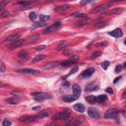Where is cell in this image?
<instances>
[{
  "label": "cell",
  "mask_w": 126,
  "mask_h": 126,
  "mask_svg": "<svg viewBox=\"0 0 126 126\" xmlns=\"http://www.w3.org/2000/svg\"><path fill=\"white\" fill-rule=\"evenodd\" d=\"M122 69H123V66L119 64L116 66L115 69V72L116 73H119L120 72H121Z\"/></svg>",
  "instance_id": "38"
},
{
  "label": "cell",
  "mask_w": 126,
  "mask_h": 126,
  "mask_svg": "<svg viewBox=\"0 0 126 126\" xmlns=\"http://www.w3.org/2000/svg\"><path fill=\"white\" fill-rule=\"evenodd\" d=\"M0 71H1V72H4L5 71V66L2 63L1 64V67H0Z\"/></svg>",
  "instance_id": "49"
},
{
  "label": "cell",
  "mask_w": 126,
  "mask_h": 126,
  "mask_svg": "<svg viewBox=\"0 0 126 126\" xmlns=\"http://www.w3.org/2000/svg\"><path fill=\"white\" fill-rule=\"evenodd\" d=\"M110 65V63L108 61H104L101 63L102 67L105 71H106L107 69L108 66Z\"/></svg>",
  "instance_id": "37"
},
{
  "label": "cell",
  "mask_w": 126,
  "mask_h": 126,
  "mask_svg": "<svg viewBox=\"0 0 126 126\" xmlns=\"http://www.w3.org/2000/svg\"><path fill=\"white\" fill-rule=\"evenodd\" d=\"M84 121V118L82 116H79L76 118L72 124L70 125L73 126H77L82 123Z\"/></svg>",
  "instance_id": "24"
},
{
  "label": "cell",
  "mask_w": 126,
  "mask_h": 126,
  "mask_svg": "<svg viewBox=\"0 0 126 126\" xmlns=\"http://www.w3.org/2000/svg\"><path fill=\"white\" fill-rule=\"evenodd\" d=\"M29 17L32 21H35L38 17V15L35 11H32L29 13Z\"/></svg>",
  "instance_id": "32"
},
{
  "label": "cell",
  "mask_w": 126,
  "mask_h": 126,
  "mask_svg": "<svg viewBox=\"0 0 126 126\" xmlns=\"http://www.w3.org/2000/svg\"><path fill=\"white\" fill-rule=\"evenodd\" d=\"M21 102V99L18 98H11L6 99V103L10 104H17Z\"/></svg>",
  "instance_id": "18"
},
{
  "label": "cell",
  "mask_w": 126,
  "mask_h": 126,
  "mask_svg": "<svg viewBox=\"0 0 126 126\" xmlns=\"http://www.w3.org/2000/svg\"><path fill=\"white\" fill-rule=\"evenodd\" d=\"M111 6L110 5H100L97 7H96L95 9H94L93 11H92L91 13V14H96L98 13L99 12L101 11H104L107 9H108Z\"/></svg>",
  "instance_id": "9"
},
{
  "label": "cell",
  "mask_w": 126,
  "mask_h": 126,
  "mask_svg": "<svg viewBox=\"0 0 126 126\" xmlns=\"http://www.w3.org/2000/svg\"><path fill=\"white\" fill-rule=\"evenodd\" d=\"M10 15V13L9 11H4L1 12V17H6Z\"/></svg>",
  "instance_id": "42"
},
{
  "label": "cell",
  "mask_w": 126,
  "mask_h": 126,
  "mask_svg": "<svg viewBox=\"0 0 126 126\" xmlns=\"http://www.w3.org/2000/svg\"><path fill=\"white\" fill-rule=\"evenodd\" d=\"M79 70V68H78V67H75V68H73L70 71V72L68 73V75H66V77H69L71 76V75L74 74V73H77Z\"/></svg>",
  "instance_id": "35"
},
{
  "label": "cell",
  "mask_w": 126,
  "mask_h": 126,
  "mask_svg": "<svg viewBox=\"0 0 126 126\" xmlns=\"http://www.w3.org/2000/svg\"><path fill=\"white\" fill-rule=\"evenodd\" d=\"M38 118L39 119H43L45 118V117H47L48 116V113L47 112L45 111H40L37 116Z\"/></svg>",
  "instance_id": "29"
},
{
  "label": "cell",
  "mask_w": 126,
  "mask_h": 126,
  "mask_svg": "<svg viewBox=\"0 0 126 126\" xmlns=\"http://www.w3.org/2000/svg\"><path fill=\"white\" fill-rule=\"evenodd\" d=\"M71 113V110L69 108H67L62 112H58L54 114L52 117V119L55 121L59 120H62L63 121H64L66 118H68L69 116H70Z\"/></svg>",
  "instance_id": "2"
},
{
  "label": "cell",
  "mask_w": 126,
  "mask_h": 126,
  "mask_svg": "<svg viewBox=\"0 0 126 126\" xmlns=\"http://www.w3.org/2000/svg\"><path fill=\"white\" fill-rule=\"evenodd\" d=\"M108 44V43L106 41H103V42H100V43H97L96 45L95 46L96 47H100V46H107Z\"/></svg>",
  "instance_id": "39"
},
{
  "label": "cell",
  "mask_w": 126,
  "mask_h": 126,
  "mask_svg": "<svg viewBox=\"0 0 126 126\" xmlns=\"http://www.w3.org/2000/svg\"><path fill=\"white\" fill-rule=\"evenodd\" d=\"M125 94H126V92H125L124 93V94H123V96H124V97H123V98H125V96H126V95H125Z\"/></svg>",
  "instance_id": "52"
},
{
  "label": "cell",
  "mask_w": 126,
  "mask_h": 126,
  "mask_svg": "<svg viewBox=\"0 0 126 126\" xmlns=\"http://www.w3.org/2000/svg\"><path fill=\"white\" fill-rule=\"evenodd\" d=\"M107 33L110 36L116 38H121L123 36V33L122 30L119 28H116L114 30L111 32H109Z\"/></svg>",
  "instance_id": "7"
},
{
  "label": "cell",
  "mask_w": 126,
  "mask_h": 126,
  "mask_svg": "<svg viewBox=\"0 0 126 126\" xmlns=\"http://www.w3.org/2000/svg\"><path fill=\"white\" fill-rule=\"evenodd\" d=\"M122 78V77H121V76H120V77H116V78L114 79V81H113V83H114V84L116 83H117V82H118L119 80H120Z\"/></svg>",
  "instance_id": "50"
},
{
  "label": "cell",
  "mask_w": 126,
  "mask_h": 126,
  "mask_svg": "<svg viewBox=\"0 0 126 126\" xmlns=\"http://www.w3.org/2000/svg\"><path fill=\"white\" fill-rule=\"evenodd\" d=\"M68 45H69V43L67 41H62L57 45L56 47V50H57V51H58V50H60L63 49L64 48H65V47H66V46H68Z\"/></svg>",
  "instance_id": "26"
},
{
  "label": "cell",
  "mask_w": 126,
  "mask_h": 126,
  "mask_svg": "<svg viewBox=\"0 0 126 126\" xmlns=\"http://www.w3.org/2000/svg\"><path fill=\"white\" fill-rule=\"evenodd\" d=\"M46 25V24L41 23L40 22H36L34 24H33L30 27L31 30H33L34 29L37 28L38 27H44Z\"/></svg>",
  "instance_id": "23"
},
{
  "label": "cell",
  "mask_w": 126,
  "mask_h": 126,
  "mask_svg": "<svg viewBox=\"0 0 126 126\" xmlns=\"http://www.w3.org/2000/svg\"><path fill=\"white\" fill-rule=\"evenodd\" d=\"M99 89V86L96 85L94 83H91L88 84L85 90L86 91L92 92V91H97Z\"/></svg>",
  "instance_id": "16"
},
{
  "label": "cell",
  "mask_w": 126,
  "mask_h": 126,
  "mask_svg": "<svg viewBox=\"0 0 126 126\" xmlns=\"http://www.w3.org/2000/svg\"><path fill=\"white\" fill-rule=\"evenodd\" d=\"M39 37V35L38 34H36L31 36L30 37H29L27 40H26V43H31L32 42L36 40L37 39H38Z\"/></svg>",
  "instance_id": "27"
},
{
  "label": "cell",
  "mask_w": 126,
  "mask_h": 126,
  "mask_svg": "<svg viewBox=\"0 0 126 126\" xmlns=\"http://www.w3.org/2000/svg\"><path fill=\"white\" fill-rule=\"evenodd\" d=\"M17 4L21 5H24V6H26L30 5V3L28 1H18L16 3Z\"/></svg>",
  "instance_id": "41"
},
{
  "label": "cell",
  "mask_w": 126,
  "mask_h": 126,
  "mask_svg": "<svg viewBox=\"0 0 126 126\" xmlns=\"http://www.w3.org/2000/svg\"><path fill=\"white\" fill-rule=\"evenodd\" d=\"M105 92H107V93H108L110 94H113L114 93L113 90L112 89V88H111L110 87L107 88L105 89Z\"/></svg>",
  "instance_id": "46"
},
{
  "label": "cell",
  "mask_w": 126,
  "mask_h": 126,
  "mask_svg": "<svg viewBox=\"0 0 126 126\" xmlns=\"http://www.w3.org/2000/svg\"><path fill=\"white\" fill-rule=\"evenodd\" d=\"M62 85L63 87H66V88H68L70 86V84L69 82H67V81H65L62 84Z\"/></svg>",
  "instance_id": "48"
},
{
  "label": "cell",
  "mask_w": 126,
  "mask_h": 126,
  "mask_svg": "<svg viewBox=\"0 0 126 126\" xmlns=\"http://www.w3.org/2000/svg\"><path fill=\"white\" fill-rule=\"evenodd\" d=\"M125 64H126V63L125 62V63H124V67L125 68Z\"/></svg>",
  "instance_id": "53"
},
{
  "label": "cell",
  "mask_w": 126,
  "mask_h": 126,
  "mask_svg": "<svg viewBox=\"0 0 126 126\" xmlns=\"http://www.w3.org/2000/svg\"><path fill=\"white\" fill-rule=\"evenodd\" d=\"M87 113L91 118L97 120L99 118V110L96 107H90L88 109Z\"/></svg>",
  "instance_id": "4"
},
{
  "label": "cell",
  "mask_w": 126,
  "mask_h": 126,
  "mask_svg": "<svg viewBox=\"0 0 126 126\" xmlns=\"http://www.w3.org/2000/svg\"><path fill=\"white\" fill-rule=\"evenodd\" d=\"M50 18L49 15H44V14H40L39 15V19L40 20V21L42 22H45L47 21Z\"/></svg>",
  "instance_id": "34"
},
{
  "label": "cell",
  "mask_w": 126,
  "mask_h": 126,
  "mask_svg": "<svg viewBox=\"0 0 126 126\" xmlns=\"http://www.w3.org/2000/svg\"><path fill=\"white\" fill-rule=\"evenodd\" d=\"M79 58L78 55H74L71 57L68 60H64L62 61L60 65L63 66H68L74 64L76 62Z\"/></svg>",
  "instance_id": "6"
},
{
  "label": "cell",
  "mask_w": 126,
  "mask_h": 126,
  "mask_svg": "<svg viewBox=\"0 0 126 126\" xmlns=\"http://www.w3.org/2000/svg\"><path fill=\"white\" fill-rule=\"evenodd\" d=\"M72 52V50L71 49H68V50H66L65 51H64L63 53V54L64 55H70L71 53Z\"/></svg>",
  "instance_id": "45"
},
{
  "label": "cell",
  "mask_w": 126,
  "mask_h": 126,
  "mask_svg": "<svg viewBox=\"0 0 126 126\" xmlns=\"http://www.w3.org/2000/svg\"><path fill=\"white\" fill-rule=\"evenodd\" d=\"M108 24L107 21H100L98 23H97L95 24L94 26L96 27H104L106 26V25Z\"/></svg>",
  "instance_id": "31"
},
{
  "label": "cell",
  "mask_w": 126,
  "mask_h": 126,
  "mask_svg": "<svg viewBox=\"0 0 126 126\" xmlns=\"http://www.w3.org/2000/svg\"><path fill=\"white\" fill-rule=\"evenodd\" d=\"M11 124H12V123L8 120H7V119H5L4 120L3 123V125L4 126H10L11 125Z\"/></svg>",
  "instance_id": "43"
},
{
  "label": "cell",
  "mask_w": 126,
  "mask_h": 126,
  "mask_svg": "<svg viewBox=\"0 0 126 126\" xmlns=\"http://www.w3.org/2000/svg\"><path fill=\"white\" fill-rule=\"evenodd\" d=\"M28 56V53L26 50H21L18 53V56L20 58H26Z\"/></svg>",
  "instance_id": "33"
},
{
  "label": "cell",
  "mask_w": 126,
  "mask_h": 126,
  "mask_svg": "<svg viewBox=\"0 0 126 126\" xmlns=\"http://www.w3.org/2000/svg\"><path fill=\"white\" fill-rule=\"evenodd\" d=\"M87 15L84 14V13H80V12H77V13H75L74 14H73L72 15H71V17H74V18H84V17H86Z\"/></svg>",
  "instance_id": "30"
},
{
  "label": "cell",
  "mask_w": 126,
  "mask_h": 126,
  "mask_svg": "<svg viewBox=\"0 0 126 126\" xmlns=\"http://www.w3.org/2000/svg\"><path fill=\"white\" fill-rule=\"evenodd\" d=\"M15 71L24 74H28L31 75H37L40 73V71L38 70H33L31 69H23L21 70H17Z\"/></svg>",
  "instance_id": "8"
},
{
  "label": "cell",
  "mask_w": 126,
  "mask_h": 126,
  "mask_svg": "<svg viewBox=\"0 0 126 126\" xmlns=\"http://www.w3.org/2000/svg\"><path fill=\"white\" fill-rule=\"evenodd\" d=\"M25 43H26V39H22L16 41L14 42V43L11 44L9 46H8V48L9 49H11V50L15 49L16 48H17L18 47L22 45V44H23Z\"/></svg>",
  "instance_id": "11"
},
{
  "label": "cell",
  "mask_w": 126,
  "mask_h": 126,
  "mask_svg": "<svg viewBox=\"0 0 126 126\" xmlns=\"http://www.w3.org/2000/svg\"><path fill=\"white\" fill-rule=\"evenodd\" d=\"M72 90L73 94L78 98L80 97L81 93V89L80 86L77 84H74L72 85Z\"/></svg>",
  "instance_id": "12"
},
{
  "label": "cell",
  "mask_w": 126,
  "mask_h": 126,
  "mask_svg": "<svg viewBox=\"0 0 126 126\" xmlns=\"http://www.w3.org/2000/svg\"><path fill=\"white\" fill-rule=\"evenodd\" d=\"M91 19L90 18H87L86 19L78 21V22H77L76 24H75L74 26L77 27L84 26V25L88 24L91 21Z\"/></svg>",
  "instance_id": "20"
},
{
  "label": "cell",
  "mask_w": 126,
  "mask_h": 126,
  "mask_svg": "<svg viewBox=\"0 0 126 126\" xmlns=\"http://www.w3.org/2000/svg\"><path fill=\"white\" fill-rule=\"evenodd\" d=\"M40 107H41V106H35V107H33V108H32V110H39V108H40Z\"/></svg>",
  "instance_id": "51"
},
{
  "label": "cell",
  "mask_w": 126,
  "mask_h": 126,
  "mask_svg": "<svg viewBox=\"0 0 126 126\" xmlns=\"http://www.w3.org/2000/svg\"><path fill=\"white\" fill-rule=\"evenodd\" d=\"M86 101L91 104H95L97 103V97L95 96H89L85 98Z\"/></svg>",
  "instance_id": "22"
},
{
  "label": "cell",
  "mask_w": 126,
  "mask_h": 126,
  "mask_svg": "<svg viewBox=\"0 0 126 126\" xmlns=\"http://www.w3.org/2000/svg\"><path fill=\"white\" fill-rule=\"evenodd\" d=\"M119 111L115 108H110L104 113V117L106 119H114L118 118Z\"/></svg>",
  "instance_id": "3"
},
{
  "label": "cell",
  "mask_w": 126,
  "mask_h": 126,
  "mask_svg": "<svg viewBox=\"0 0 126 126\" xmlns=\"http://www.w3.org/2000/svg\"><path fill=\"white\" fill-rule=\"evenodd\" d=\"M38 118L37 116H24L21 117L19 119V121L21 122H31L36 120Z\"/></svg>",
  "instance_id": "13"
},
{
  "label": "cell",
  "mask_w": 126,
  "mask_h": 126,
  "mask_svg": "<svg viewBox=\"0 0 126 126\" xmlns=\"http://www.w3.org/2000/svg\"><path fill=\"white\" fill-rule=\"evenodd\" d=\"M107 99V96L106 95L103 94L97 97V102L99 104L104 103Z\"/></svg>",
  "instance_id": "21"
},
{
  "label": "cell",
  "mask_w": 126,
  "mask_h": 126,
  "mask_svg": "<svg viewBox=\"0 0 126 126\" xmlns=\"http://www.w3.org/2000/svg\"><path fill=\"white\" fill-rule=\"evenodd\" d=\"M74 110L79 113H83L85 111V106L81 103H77L73 105Z\"/></svg>",
  "instance_id": "15"
},
{
  "label": "cell",
  "mask_w": 126,
  "mask_h": 126,
  "mask_svg": "<svg viewBox=\"0 0 126 126\" xmlns=\"http://www.w3.org/2000/svg\"><path fill=\"white\" fill-rule=\"evenodd\" d=\"M21 36V35L20 33H15V34H13L12 35H11L8 36L5 39V41H11L12 40H14L15 39H18Z\"/></svg>",
  "instance_id": "25"
},
{
  "label": "cell",
  "mask_w": 126,
  "mask_h": 126,
  "mask_svg": "<svg viewBox=\"0 0 126 126\" xmlns=\"http://www.w3.org/2000/svg\"><path fill=\"white\" fill-rule=\"evenodd\" d=\"M59 62L58 61H53V62H50L48 64H47L46 65H45L43 67V68L44 70H45L53 69L55 68L56 66H57L59 65Z\"/></svg>",
  "instance_id": "17"
},
{
  "label": "cell",
  "mask_w": 126,
  "mask_h": 126,
  "mask_svg": "<svg viewBox=\"0 0 126 126\" xmlns=\"http://www.w3.org/2000/svg\"><path fill=\"white\" fill-rule=\"evenodd\" d=\"M46 47V46L45 45H41L39 46H38L36 47V49L37 51H41V50H43Z\"/></svg>",
  "instance_id": "44"
},
{
  "label": "cell",
  "mask_w": 126,
  "mask_h": 126,
  "mask_svg": "<svg viewBox=\"0 0 126 126\" xmlns=\"http://www.w3.org/2000/svg\"><path fill=\"white\" fill-rule=\"evenodd\" d=\"M11 2V1H3L1 2V3H0V7L2 8V6L5 5H6L7 4H8V3H10Z\"/></svg>",
  "instance_id": "47"
},
{
  "label": "cell",
  "mask_w": 126,
  "mask_h": 126,
  "mask_svg": "<svg viewBox=\"0 0 126 126\" xmlns=\"http://www.w3.org/2000/svg\"><path fill=\"white\" fill-rule=\"evenodd\" d=\"M78 98L74 96V95H66V96H64L62 97V99L63 101L66 103H71L73 102L75 100H76Z\"/></svg>",
  "instance_id": "14"
},
{
  "label": "cell",
  "mask_w": 126,
  "mask_h": 126,
  "mask_svg": "<svg viewBox=\"0 0 126 126\" xmlns=\"http://www.w3.org/2000/svg\"><path fill=\"white\" fill-rule=\"evenodd\" d=\"M61 26V22L60 21H57L53 25L46 28L44 31V33L45 35L49 34V33L53 32L54 31L58 30V29H59Z\"/></svg>",
  "instance_id": "5"
},
{
  "label": "cell",
  "mask_w": 126,
  "mask_h": 126,
  "mask_svg": "<svg viewBox=\"0 0 126 126\" xmlns=\"http://www.w3.org/2000/svg\"><path fill=\"white\" fill-rule=\"evenodd\" d=\"M31 95L33 97L34 99L38 102H42L47 99H51L53 97L51 95L47 93L44 92H33Z\"/></svg>",
  "instance_id": "1"
},
{
  "label": "cell",
  "mask_w": 126,
  "mask_h": 126,
  "mask_svg": "<svg viewBox=\"0 0 126 126\" xmlns=\"http://www.w3.org/2000/svg\"><path fill=\"white\" fill-rule=\"evenodd\" d=\"M94 2V1H88V0H82L80 2V4L82 5H85L92 3Z\"/></svg>",
  "instance_id": "40"
},
{
  "label": "cell",
  "mask_w": 126,
  "mask_h": 126,
  "mask_svg": "<svg viewBox=\"0 0 126 126\" xmlns=\"http://www.w3.org/2000/svg\"><path fill=\"white\" fill-rule=\"evenodd\" d=\"M47 57L46 55H38L36 57H35L32 60V62L33 63H35L39 61H41L42 60L44 59L46 57Z\"/></svg>",
  "instance_id": "28"
},
{
  "label": "cell",
  "mask_w": 126,
  "mask_h": 126,
  "mask_svg": "<svg viewBox=\"0 0 126 126\" xmlns=\"http://www.w3.org/2000/svg\"><path fill=\"white\" fill-rule=\"evenodd\" d=\"M95 71V69L94 68H93V67L90 68L83 71V72L82 74V77L83 78H85V79L89 78L92 76V74L94 73Z\"/></svg>",
  "instance_id": "10"
},
{
  "label": "cell",
  "mask_w": 126,
  "mask_h": 126,
  "mask_svg": "<svg viewBox=\"0 0 126 126\" xmlns=\"http://www.w3.org/2000/svg\"><path fill=\"white\" fill-rule=\"evenodd\" d=\"M70 6L67 5H62L56 6L55 11L56 12H63L69 9Z\"/></svg>",
  "instance_id": "19"
},
{
  "label": "cell",
  "mask_w": 126,
  "mask_h": 126,
  "mask_svg": "<svg viewBox=\"0 0 126 126\" xmlns=\"http://www.w3.org/2000/svg\"><path fill=\"white\" fill-rule=\"evenodd\" d=\"M102 54V52L101 51H98L94 52L93 54H92L90 56V58L94 59L95 58L101 56Z\"/></svg>",
  "instance_id": "36"
}]
</instances>
